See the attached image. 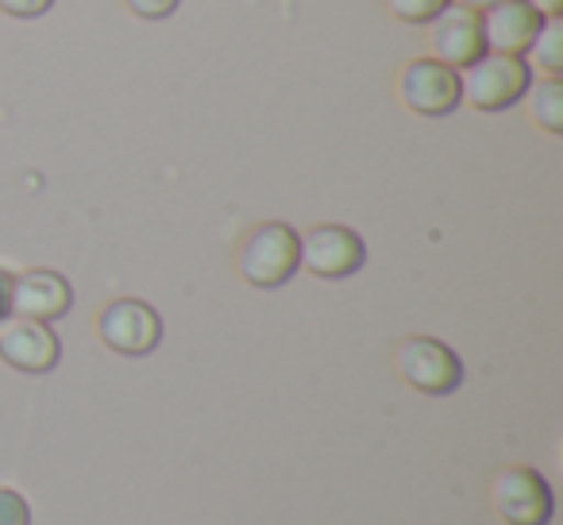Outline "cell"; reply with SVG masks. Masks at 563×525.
<instances>
[{
	"label": "cell",
	"mask_w": 563,
	"mask_h": 525,
	"mask_svg": "<svg viewBox=\"0 0 563 525\" xmlns=\"http://www.w3.org/2000/svg\"><path fill=\"white\" fill-rule=\"evenodd\" d=\"M525 97H532V120H537L548 135H560L563 132V81L560 78L532 81Z\"/></svg>",
	"instance_id": "obj_12"
},
{
	"label": "cell",
	"mask_w": 563,
	"mask_h": 525,
	"mask_svg": "<svg viewBox=\"0 0 563 525\" xmlns=\"http://www.w3.org/2000/svg\"><path fill=\"white\" fill-rule=\"evenodd\" d=\"M97 332L117 356H151L163 344V317L140 298H117L101 309Z\"/></svg>",
	"instance_id": "obj_4"
},
{
	"label": "cell",
	"mask_w": 563,
	"mask_h": 525,
	"mask_svg": "<svg viewBox=\"0 0 563 525\" xmlns=\"http://www.w3.org/2000/svg\"><path fill=\"white\" fill-rule=\"evenodd\" d=\"M74 306V291L58 271H24L12 283V314L20 321H58Z\"/></svg>",
	"instance_id": "obj_10"
},
{
	"label": "cell",
	"mask_w": 563,
	"mask_h": 525,
	"mask_svg": "<svg viewBox=\"0 0 563 525\" xmlns=\"http://www.w3.org/2000/svg\"><path fill=\"white\" fill-rule=\"evenodd\" d=\"M494 510L509 525H548L555 514L552 486L532 468H506L494 479Z\"/></svg>",
	"instance_id": "obj_7"
},
{
	"label": "cell",
	"mask_w": 563,
	"mask_h": 525,
	"mask_svg": "<svg viewBox=\"0 0 563 525\" xmlns=\"http://www.w3.org/2000/svg\"><path fill=\"white\" fill-rule=\"evenodd\" d=\"M429 28H432L429 32L432 58L452 66V70H467L471 63H478L486 55L483 20H478V12L463 9V4H448Z\"/></svg>",
	"instance_id": "obj_8"
},
{
	"label": "cell",
	"mask_w": 563,
	"mask_h": 525,
	"mask_svg": "<svg viewBox=\"0 0 563 525\" xmlns=\"http://www.w3.org/2000/svg\"><path fill=\"white\" fill-rule=\"evenodd\" d=\"M478 20H483L486 51H494V55H517V58L529 55L540 28H544V17L532 9L529 0H501V4L486 9Z\"/></svg>",
	"instance_id": "obj_9"
},
{
	"label": "cell",
	"mask_w": 563,
	"mask_h": 525,
	"mask_svg": "<svg viewBox=\"0 0 563 525\" xmlns=\"http://www.w3.org/2000/svg\"><path fill=\"white\" fill-rule=\"evenodd\" d=\"M394 363H398V375L421 394H437V398H440V394L460 391V383H463L460 356H455L448 344H440V340H432V337L401 340Z\"/></svg>",
	"instance_id": "obj_3"
},
{
	"label": "cell",
	"mask_w": 563,
	"mask_h": 525,
	"mask_svg": "<svg viewBox=\"0 0 563 525\" xmlns=\"http://www.w3.org/2000/svg\"><path fill=\"white\" fill-rule=\"evenodd\" d=\"M55 0H0V12L4 17H16V20H35L43 12H51Z\"/></svg>",
	"instance_id": "obj_16"
},
{
	"label": "cell",
	"mask_w": 563,
	"mask_h": 525,
	"mask_svg": "<svg viewBox=\"0 0 563 525\" xmlns=\"http://www.w3.org/2000/svg\"><path fill=\"white\" fill-rule=\"evenodd\" d=\"M455 4H463V9H471V12L483 17L486 9H494V4H501V0H455Z\"/></svg>",
	"instance_id": "obj_20"
},
{
	"label": "cell",
	"mask_w": 563,
	"mask_h": 525,
	"mask_svg": "<svg viewBox=\"0 0 563 525\" xmlns=\"http://www.w3.org/2000/svg\"><path fill=\"white\" fill-rule=\"evenodd\" d=\"M0 525H32V506L12 486H0Z\"/></svg>",
	"instance_id": "obj_15"
},
{
	"label": "cell",
	"mask_w": 563,
	"mask_h": 525,
	"mask_svg": "<svg viewBox=\"0 0 563 525\" xmlns=\"http://www.w3.org/2000/svg\"><path fill=\"white\" fill-rule=\"evenodd\" d=\"M181 0H128V9L135 12L140 20H166Z\"/></svg>",
	"instance_id": "obj_17"
},
{
	"label": "cell",
	"mask_w": 563,
	"mask_h": 525,
	"mask_svg": "<svg viewBox=\"0 0 563 525\" xmlns=\"http://www.w3.org/2000/svg\"><path fill=\"white\" fill-rule=\"evenodd\" d=\"M12 283H16V275H9V271L0 267V321L12 317Z\"/></svg>",
	"instance_id": "obj_18"
},
{
	"label": "cell",
	"mask_w": 563,
	"mask_h": 525,
	"mask_svg": "<svg viewBox=\"0 0 563 525\" xmlns=\"http://www.w3.org/2000/svg\"><path fill=\"white\" fill-rule=\"evenodd\" d=\"M448 4H452V0H386V9H390L394 20H401V24H417V28L432 24Z\"/></svg>",
	"instance_id": "obj_14"
},
{
	"label": "cell",
	"mask_w": 563,
	"mask_h": 525,
	"mask_svg": "<svg viewBox=\"0 0 563 525\" xmlns=\"http://www.w3.org/2000/svg\"><path fill=\"white\" fill-rule=\"evenodd\" d=\"M398 94L417 117H448V112H455L463 101L460 70L437 63V58H413V63L401 70Z\"/></svg>",
	"instance_id": "obj_6"
},
{
	"label": "cell",
	"mask_w": 563,
	"mask_h": 525,
	"mask_svg": "<svg viewBox=\"0 0 563 525\" xmlns=\"http://www.w3.org/2000/svg\"><path fill=\"white\" fill-rule=\"evenodd\" d=\"M301 267L317 278H347L367 263L363 240L344 225H317L306 236H298Z\"/></svg>",
	"instance_id": "obj_5"
},
{
	"label": "cell",
	"mask_w": 563,
	"mask_h": 525,
	"mask_svg": "<svg viewBox=\"0 0 563 525\" xmlns=\"http://www.w3.org/2000/svg\"><path fill=\"white\" fill-rule=\"evenodd\" d=\"M460 86H463V101H471L478 112H501L529 94L532 66L517 55H494V51H486L478 63L467 66Z\"/></svg>",
	"instance_id": "obj_2"
},
{
	"label": "cell",
	"mask_w": 563,
	"mask_h": 525,
	"mask_svg": "<svg viewBox=\"0 0 563 525\" xmlns=\"http://www.w3.org/2000/svg\"><path fill=\"white\" fill-rule=\"evenodd\" d=\"M532 58L548 78H560L563 70V17H548L540 28L537 43H532Z\"/></svg>",
	"instance_id": "obj_13"
},
{
	"label": "cell",
	"mask_w": 563,
	"mask_h": 525,
	"mask_svg": "<svg viewBox=\"0 0 563 525\" xmlns=\"http://www.w3.org/2000/svg\"><path fill=\"white\" fill-rule=\"evenodd\" d=\"M0 360L24 375H47L63 360V344L43 321H16L0 332Z\"/></svg>",
	"instance_id": "obj_11"
},
{
	"label": "cell",
	"mask_w": 563,
	"mask_h": 525,
	"mask_svg": "<svg viewBox=\"0 0 563 525\" xmlns=\"http://www.w3.org/2000/svg\"><path fill=\"white\" fill-rule=\"evenodd\" d=\"M529 4H532V9H537L540 12V17H563V0H529Z\"/></svg>",
	"instance_id": "obj_19"
},
{
	"label": "cell",
	"mask_w": 563,
	"mask_h": 525,
	"mask_svg": "<svg viewBox=\"0 0 563 525\" xmlns=\"http://www.w3.org/2000/svg\"><path fill=\"white\" fill-rule=\"evenodd\" d=\"M235 267H240L243 283H251L255 291H278L301 267L298 232L282 220H266V225L251 228L247 240L240 243Z\"/></svg>",
	"instance_id": "obj_1"
}]
</instances>
